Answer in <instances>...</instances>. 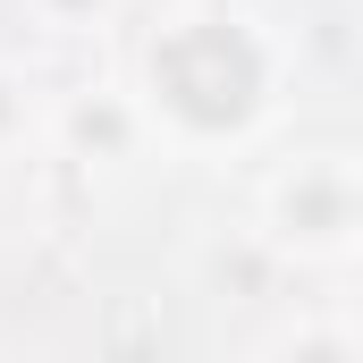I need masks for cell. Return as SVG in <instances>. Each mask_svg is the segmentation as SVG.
<instances>
[{
    "label": "cell",
    "instance_id": "6da1fadb",
    "mask_svg": "<svg viewBox=\"0 0 363 363\" xmlns=\"http://www.w3.org/2000/svg\"><path fill=\"white\" fill-rule=\"evenodd\" d=\"M296 51L254 0H169L127 51V93L161 161H237L287 118Z\"/></svg>",
    "mask_w": 363,
    "mask_h": 363
},
{
    "label": "cell",
    "instance_id": "7a4b0ae2",
    "mask_svg": "<svg viewBox=\"0 0 363 363\" xmlns=\"http://www.w3.org/2000/svg\"><path fill=\"white\" fill-rule=\"evenodd\" d=\"M254 245L279 271L304 279H347L363 254V161L347 144H296L254 178V211H245Z\"/></svg>",
    "mask_w": 363,
    "mask_h": 363
},
{
    "label": "cell",
    "instance_id": "3957f363",
    "mask_svg": "<svg viewBox=\"0 0 363 363\" xmlns=\"http://www.w3.org/2000/svg\"><path fill=\"white\" fill-rule=\"evenodd\" d=\"M152 152V127L135 110L127 77H101V85H68L51 93L43 110V161H77V169H135Z\"/></svg>",
    "mask_w": 363,
    "mask_h": 363
},
{
    "label": "cell",
    "instance_id": "277c9868",
    "mask_svg": "<svg viewBox=\"0 0 363 363\" xmlns=\"http://www.w3.org/2000/svg\"><path fill=\"white\" fill-rule=\"evenodd\" d=\"M43 110H51V85L34 68L0 60V178L43 161Z\"/></svg>",
    "mask_w": 363,
    "mask_h": 363
},
{
    "label": "cell",
    "instance_id": "5b68a950",
    "mask_svg": "<svg viewBox=\"0 0 363 363\" xmlns=\"http://www.w3.org/2000/svg\"><path fill=\"white\" fill-rule=\"evenodd\" d=\"M262 355H296V363H355L363 355V321L347 313V296H321V313H296L287 330L262 338Z\"/></svg>",
    "mask_w": 363,
    "mask_h": 363
},
{
    "label": "cell",
    "instance_id": "8992f818",
    "mask_svg": "<svg viewBox=\"0 0 363 363\" xmlns=\"http://www.w3.org/2000/svg\"><path fill=\"white\" fill-rule=\"evenodd\" d=\"M51 43H101L118 17H127V0H17Z\"/></svg>",
    "mask_w": 363,
    "mask_h": 363
}]
</instances>
